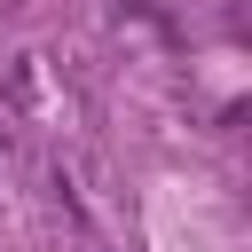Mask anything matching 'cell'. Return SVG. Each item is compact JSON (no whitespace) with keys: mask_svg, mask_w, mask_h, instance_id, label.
Returning a JSON list of instances; mask_svg holds the SVG:
<instances>
[{"mask_svg":"<svg viewBox=\"0 0 252 252\" xmlns=\"http://www.w3.org/2000/svg\"><path fill=\"white\" fill-rule=\"evenodd\" d=\"M0 173H8V142H0Z\"/></svg>","mask_w":252,"mask_h":252,"instance_id":"cell-1","label":"cell"}]
</instances>
